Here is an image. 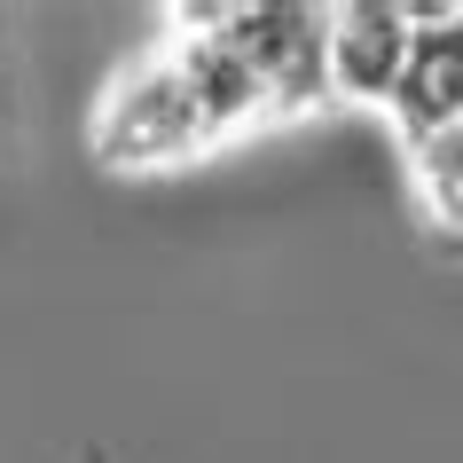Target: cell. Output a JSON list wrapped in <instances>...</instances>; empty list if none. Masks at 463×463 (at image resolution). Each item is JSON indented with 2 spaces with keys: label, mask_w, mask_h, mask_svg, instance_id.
I'll return each mask as SVG.
<instances>
[{
  "label": "cell",
  "mask_w": 463,
  "mask_h": 463,
  "mask_svg": "<svg viewBox=\"0 0 463 463\" xmlns=\"http://www.w3.org/2000/svg\"><path fill=\"white\" fill-rule=\"evenodd\" d=\"M330 102V8H165L157 40L95 95L87 157L110 181H165Z\"/></svg>",
  "instance_id": "cell-1"
},
{
  "label": "cell",
  "mask_w": 463,
  "mask_h": 463,
  "mask_svg": "<svg viewBox=\"0 0 463 463\" xmlns=\"http://www.w3.org/2000/svg\"><path fill=\"white\" fill-rule=\"evenodd\" d=\"M330 71L392 126L424 236L463 260V8H330Z\"/></svg>",
  "instance_id": "cell-2"
}]
</instances>
